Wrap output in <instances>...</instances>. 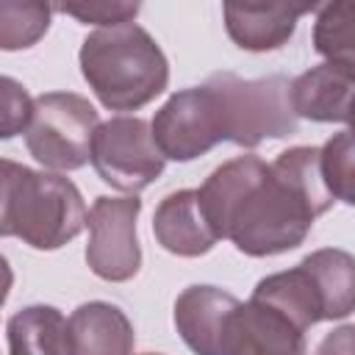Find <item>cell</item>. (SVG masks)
Masks as SVG:
<instances>
[{"instance_id": "1", "label": "cell", "mask_w": 355, "mask_h": 355, "mask_svg": "<svg viewBox=\"0 0 355 355\" xmlns=\"http://www.w3.org/2000/svg\"><path fill=\"white\" fill-rule=\"evenodd\" d=\"M197 194L216 236L252 258L300 247L333 205L316 147H291L272 164L239 155L216 166Z\"/></svg>"}, {"instance_id": "2", "label": "cell", "mask_w": 355, "mask_h": 355, "mask_svg": "<svg viewBox=\"0 0 355 355\" xmlns=\"http://www.w3.org/2000/svg\"><path fill=\"white\" fill-rule=\"evenodd\" d=\"M80 72L111 111H136L169 83V64L155 39L136 22L89 33L78 53Z\"/></svg>"}, {"instance_id": "3", "label": "cell", "mask_w": 355, "mask_h": 355, "mask_svg": "<svg viewBox=\"0 0 355 355\" xmlns=\"http://www.w3.org/2000/svg\"><path fill=\"white\" fill-rule=\"evenodd\" d=\"M86 219L83 197L69 178L3 161V236H17L33 250H58L86 227Z\"/></svg>"}, {"instance_id": "4", "label": "cell", "mask_w": 355, "mask_h": 355, "mask_svg": "<svg viewBox=\"0 0 355 355\" xmlns=\"http://www.w3.org/2000/svg\"><path fill=\"white\" fill-rule=\"evenodd\" d=\"M205 86L216 94L227 141L239 147H255L263 139H283L297 133L288 78L269 75L244 80L233 72H214Z\"/></svg>"}, {"instance_id": "5", "label": "cell", "mask_w": 355, "mask_h": 355, "mask_svg": "<svg viewBox=\"0 0 355 355\" xmlns=\"http://www.w3.org/2000/svg\"><path fill=\"white\" fill-rule=\"evenodd\" d=\"M97 128V111L86 97L75 92H47L33 100L25 144L39 164L69 172L92 161V141Z\"/></svg>"}, {"instance_id": "6", "label": "cell", "mask_w": 355, "mask_h": 355, "mask_svg": "<svg viewBox=\"0 0 355 355\" xmlns=\"http://www.w3.org/2000/svg\"><path fill=\"white\" fill-rule=\"evenodd\" d=\"M164 153L155 144L153 125L141 116H114L103 122L92 141V166L108 186L128 191L147 189L164 172Z\"/></svg>"}, {"instance_id": "7", "label": "cell", "mask_w": 355, "mask_h": 355, "mask_svg": "<svg viewBox=\"0 0 355 355\" xmlns=\"http://www.w3.org/2000/svg\"><path fill=\"white\" fill-rule=\"evenodd\" d=\"M153 136L164 158L194 161L227 141L216 94L202 83L175 92L153 119Z\"/></svg>"}, {"instance_id": "8", "label": "cell", "mask_w": 355, "mask_h": 355, "mask_svg": "<svg viewBox=\"0 0 355 355\" xmlns=\"http://www.w3.org/2000/svg\"><path fill=\"white\" fill-rule=\"evenodd\" d=\"M139 211H141L139 197L94 200L86 219L89 227L86 263L97 277L108 283H125L139 272L141 266V250L136 239Z\"/></svg>"}, {"instance_id": "9", "label": "cell", "mask_w": 355, "mask_h": 355, "mask_svg": "<svg viewBox=\"0 0 355 355\" xmlns=\"http://www.w3.org/2000/svg\"><path fill=\"white\" fill-rule=\"evenodd\" d=\"M219 355H308L305 330L250 297V302H239L230 313Z\"/></svg>"}, {"instance_id": "10", "label": "cell", "mask_w": 355, "mask_h": 355, "mask_svg": "<svg viewBox=\"0 0 355 355\" xmlns=\"http://www.w3.org/2000/svg\"><path fill=\"white\" fill-rule=\"evenodd\" d=\"M239 300L216 286H189L175 300V327L194 355H219L225 324Z\"/></svg>"}, {"instance_id": "11", "label": "cell", "mask_w": 355, "mask_h": 355, "mask_svg": "<svg viewBox=\"0 0 355 355\" xmlns=\"http://www.w3.org/2000/svg\"><path fill=\"white\" fill-rule=\"evenodd\" d=\"M153 233L166 252L180 255V258L205 255L219 241L216 230L211 227L200 205L197 189L166 194L153 214Z\"/></svg>"}, {"instance_id": "12", "label": "cell", "mask_w": 355, "mask_h": 355, "mask_svg": "<svg viewBox=\"0 0 355 355\" xmlns=\"http://www.w3.org/2000/svg\"><path fill=\"white\" fill-rule=\"evenodd\" d=\"M291 105L311 122H352L355 80L324 61L291 80Z\"/></svg>"}, {"instance_id": "13", "label": "cell", "mask_w": 355, "mask_h": 355, "mask_svg": "<svg viewBox=\"0 0 355 355\" xmlns=\"http://www.w3.org/2000/svg\"><path fill=\"white\" fill-rule=\"evenodd\" d=\"M225 28L227 36L241 47L252 53L263 50H277L283 47L294 28L297 19L311 11L308 6H244V3H225Z\"/></svg>"}, {"instance_id": "14", "label": "cell", "mask_w": 355, "mask_h": 355, "mask_svg": "<svg viewBox=\"0 0 355 355\" xmlns=\"http://www.w3.org/2000/svg\"><path fill=\"white\" fill-rule=\"evenodd\" d=\"M72 355H133V324L111 302H83L69 316Z\"/></svg>"}, {"instance_id": "15", "label": "cell", "mask_w": 355, "mask_h": 355, "mask_svg": "<svg viewBox=\"0 0 355 355\" xmlns=\"http://www.w3.org/2000/svg\"><path fill=\"white\" fill-rule=\"evenodd\" d=\"M8 355H72L69 319L53 305H28L8 324Z\"/></svg>"}, {"instance_id": "16", "label": "cell", "mask_w": 355, "mask_h": 355, "mask_svg": "<svg viewBox=\"0 0 355 355\" xmlns=\"http://www.w3.org/2000/svg\"><path fill=\"white\" fill-rule=\"evenodd\" d=\"M322 297L324 319H344L355 311V255L338 247H324L300 261Z\"/></svg>"}, {"instance_id": "17", "label": "cell", "mask_w": 355, "mask_h": 355, "mask_svg": "<svg viewBox=\"0 0 355 355\" xmlns=\"http://www.w3.org/2000/svg\"><path fill=\"white\" fill-rule=\"evenodd\" d=\"M313 47L330 67L355 80V3L338 0L316 11Z\"/></svg>"}, {"instance_id": "18", "label": "cell", "mask_w": 355, "mask_h": 355, "mask_svg": "<svg viewBox=\"0 0 355 355\" xmlns=\"http://www.w3.org/2000/svg\"><path fill=\"white\" fill-rule=\"evenodd\" d=\"M322 175L333 194L347 205H355V130L330 136L322 147Z\"/></svg>"}, {"instance_id": "19", "label": "cell", "mask_w": 355, "mask_h": 355, "mask_svg": "<svg viewBox=\"0 0 355 355\" xmlns=\"http://www.w3.org/2000/svg\"><path fill=\"white\" fill-rule=\"evenodd\" d=\"M50 25V6L42 3H0V47L19 50L39 42Z\"/></svg>"}, {"instance_id": "20", "label": "cell", "mask_w": 355, "mask_h": 355, "mask_svg": "<svg viewBox=\"0 0 355 355\" xmlns=\"http://www.w3.org/2000/svg\"><path fill=\"white\" fill-rule=\"evenodd\" d=\"M3 111H0V133L3 139L17 136L19 130H28L31 116H33V100L28 97V92L14 80V78H3Z\"/></svg>"}, {"instance_id": "21", "label": "cell", "mask_w": 355, "mask_h": 355, "mask_svg": "<svg viewBox=\"0 0 355 355\" xmlns=\"http://www.w3.org/2000/svg\"><path fill=\"white\" fill-rule=\"evenodd\" d=\"M58 11L72 14L86 25L94 22V25L114 28V25L133 22V17L139 14V6L136 3H89V6H58Z\"/></svg>"}, {"instance_id": "22", "label": "cell", "mask_w": 355, "mask_h": 355, "mask_svg": "<svg viewBox=\"0 0 355 355\" xmlns=\"http://www.w3.org/2000/svg\"><path fill=\"white\" fill-rule=\"evenodd\" d=\"M316 355H355V324H341L327 333L319 341Z\"/></svg>"}, {"instance_id": "23", "label": "cell", "mask_w": 355, "mask_h": 355, "mask_svg": "<svg viewBox=\"0 0 355 355\" xmlns=\"http://www.w3.org/2000/svg\"><path fill=\"white\" fill-rule=\"evenodd\" d=\"M144 355H161V352H144Z\"/></svg>"}, {"instance_id": "24", "label": "cell", "mask_w": 355, "mask_h": 355, "mask_svg": "<svg viewBox=\"0 0 355 355\" xmlns=\"http://www.w3.org/2000/svg\"><path fill=\"white\" fill-rule=\"evenodd\" d=\"M352 130H355V119H352Z\"/></svg>"}]
</instances>
